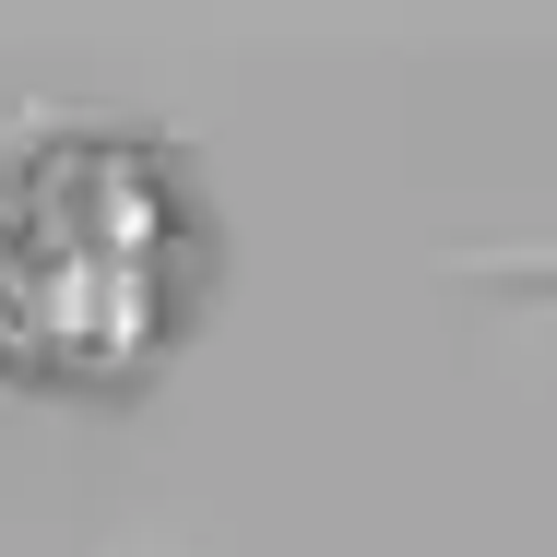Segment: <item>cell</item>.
Segmentation results:
<instances>
[{
    "mask_svg": "<svg viewBox=\"0 0 557 557\" xmlns=\"http://www.w3.org/2000/svg\"><path fill=\"white\" fill-rule=\"evenodd\" d=\"M178 154L131 131H48L0 166V368L12 380H143L190 297Z\"/></svg>",
    "mask_w": 557,
    "mask_h": 557,
    "instance_id": "obj_1",
    "label": "cell"
}]
</instances>
